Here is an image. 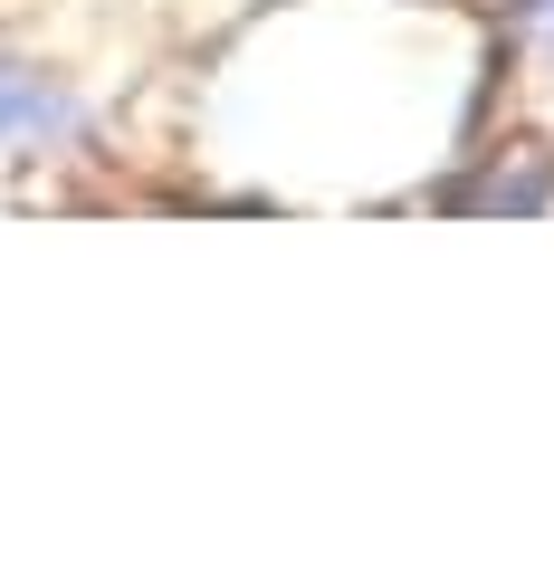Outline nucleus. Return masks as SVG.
Instances as JSON below:
<instances>
[{
    "label": "nucleus",
    "mask_w": 554,
    "mask_h": 564,
    "mask_svg": "<svg viewBox=\"0 0 554 564\" xmlns=\"http://www.w3.org/2000/svg\"><path fill=\"white\" fill-rule=\"evenodd\" d=\"M20 124H58V96L48 87H0V134H20Z\"/></svg>",
    "instance_id": "f257e3e1"
}]
</instances>
